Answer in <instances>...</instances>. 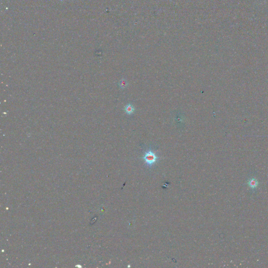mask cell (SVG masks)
I'll use <instances>...</instances> for the list:
<instances>
[{"mask_svg": "<svg viewBox=\"0 0 268 268\" xmlns=\"http://www.w3.org/2000/svg\"><path fill=\"white\" fill-rule=\"evenodd\" d=\"M134 109H134V107L131 104H130L127 105L125 107V109H124V110H125V112L127 114H129V115H130L132 113H133Z\"/></svg>", "mask_w": 268, "mask_h": 268, "instance_id": "2", "label": "cell"}, {"mask_svg": "<svg viewBox=\"0 0 268 268\" xmlns=\"http://www.w3.org/2000/svg\"><path fill=\"white\" fill-rule=\"evenodd\" d=\"M248 184H249V185L250 187H251L252 188H255V187H257V186L258 185V181L256 180L255 179H251L249 182H248Z\"/></svg>", "mask_w": 268, "mask_h": 268, "instance_id": "3", "label": "cell"}, {"mask_svg": "<svg viewBox=\"0 0 268 268\" xmlns=\"http://www.w3.org/2000/svg\"><path fill=\"white\" fill-rule=\"evenodd\" d=\"M142 158L148 166H152L157 161L158 157L154 154V152L149 150L145 152Z\"/></svg>", "mask_w": 268, "mask_h": 268, "instance_id": "1", "label": "cell"}, {"mask_svg": "<svg viewBox=\"0 0 268 268\" xmlns=\"http://www.w3.org/2000/svg\"><path fill=\"white\" fill-rule=\"evenodd\" d=\"M126 82L124 80V79L122 80L121 81H120L119 83V86L121 87V88L124 89L126 86Z\"/></svg>", "mask_w": 268, "mask_h": 268, "instance_id": "4", "label": "cell"}]
</instances>
